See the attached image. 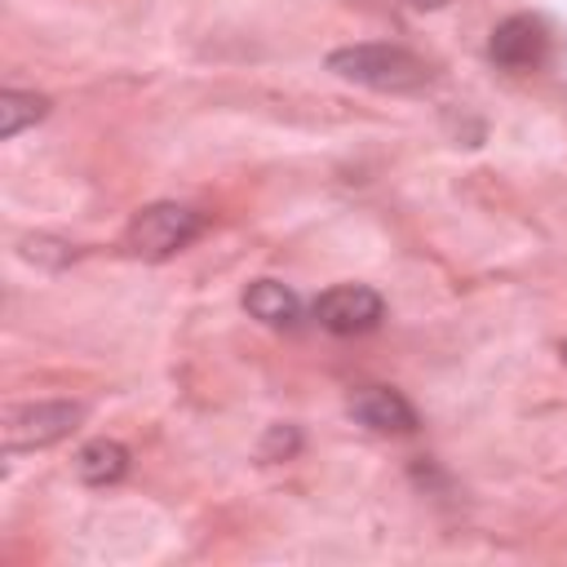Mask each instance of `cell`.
Wrapping results in <instances>:
<instances>
[{"mask_svg":"<svg viewBox=\"0 0 567 567\" xmlns=\"http://www.w3.org/2000/svg\"><path fill=\"white\" fill-rule=\"evenodd\" d=\"M328 71L350 80V84L377 89V93H412V89H421L430 80V66L403 44H346V49H332L328 53Z\"/></svg>","mask_w":567,"mask_h":567,"instance_id":"cell-1","label":"cell"},{"mask_svg":"<svg viewBox=\"0 0 567 567\" xmlns=\"http://www.w3.org/2000/svg\"><path fill=\"white\" fill-rule=\"evenodd\" d=\"M199 230H204V217L195 208H186V204H146L142 213H133V221L124 230V248L133 257L164 261V257L182 252Z\"/></svg>","mask_w":567,"mask_h":567,"instance_id":"cell-2","label":"cell"},{"mask_svg":"<svg viewBox=\"0 0 567 567\" xmlns=\"http://www.w3.org/2000/svg\"><path fill=\"white\" fill-rule=\"evenodd\" d=\"M80 403L66 399H44V403H22L4 416V447L9 452H31V447H49L58 439H66L80 425Z\"/></svg>","mask_w":567,"mask_h":567,"instance_id":"cell-3","label":"cell"},{"mask_svg":"<svg viewBox=\"0 0 567 567\" xmlns=\"http://www.w3.org/2000/svg\"><path fill=\"white\" fill-rule=\"evenodd\" d=\"M385 315V301L377 288L368 284H337L315 301V319L337 332V337H354V332H372Z\"/></svg>","mask_w":567,"mask_h":567,"instance_id":"cell-4","label":"cell"},{"mask_svg":"<svg viewBox=\"0 0 567 567\" xmlns=\"http://www.w3.org/2000/svg\"><path fill=\"white\" fill-rule=\"evenodd\" d=\"M549 53V31L540 18L532 13H509L505 22L492 27V40H487V58L501 66V71H532L540 66Z\"/></svg>","mask_w":567,"mask_h":567,"instance_id":"cell-5","label":"cell"},{"mask_svg":"<svg viewBox=\"0 0 567 567\" xmlns=\"http://www.w3.org/2000/svg\"><path fill=\"white\" fill-rule=\"evenodd\" d=\"M346 408H350V416H354L363 430H372V434H408V430H416L412 403H408L399 390H390V385H363V390L350 394Z\"/></svg>","mask_w":567,"mask_h":567,"instance_id":"cell-6","label":"cell"},{"mask_svg":"<svg viewBox=\"0 0 567 567\" xmlns=\"http://www.w3.org/2000/svg\"><path fill=\"white\" fill-rule=\"evenodd\" d=\"M244 310H248L252 319L270 323V328H292L301 306H297V292H292L288 284H279V279H257V284H248V292H244Z\"/></svg>","mask_w":567,"mask_h":567,"instance_id":"cell-7","label":"cell"},{"mask_svg":"<svg viewBox=\"0 0 567 567\" xmlns=\"http://www.w3.org/2000/svg\"><path fill=\"white\" fill-rule=\"evenodd\" d=\"M128 470V447L115 443V439H89L80 452H75V474L93 487H106V483H120Z\"/></svg>","mask_w":567,"mask_h":567,"instance_id":"cell-8","label":"cell"},{"mask_svg":"<svg viewBox=\"0 0 567 567\" xmlns=\"http://www.w3.org/2000/svg\"><path fill=\"white\" fill-rule=\"evenodd\" d=\"M49 111V102L40 93H18V89H4L0 93V133L4 137H18L27 124H35L40 115Z\"/></svg>","mask_w":567,"mask_h":567,"instance_id":"cell-9","label":"cell"},{"mask_svg":"<svg viewBox=\"0 0 567 567\" xmlns=\"http://www.w3.org/2000/svg\"><path fill=\"white\" fill-rule=\"evenodd\" d=\"M288 452H297V430H292V425H270V434H266V443H261V456H266V461H279V456H288Z\"/></svg>","mask_w":567,"mask_h":567,"instance_id":"cell-10","label":"cell"},{"mask_svg":"<svg viewBox=\"0 0 567 567\" xmlns=\"http://www.w3.org/2000/svg\"><path fill=\"white\" fill-rule=\"evenodd\" d=\"M416 4H443V0H416Z\"/></svg>","mask_w":567,"mask_h":567,"instance_id":"cell-11","label":"cell"},{"mask_svg":"<svg viewBox=\"0 0 567 567\" xmlns=\"http://www.w3.org/2000/svg\"><path fill=\"white\" fill-rule=\"evenodd\" d=\"M563 363H567V341H563Z\"/></svg>","mask_w":567,"mask_h":567,"instance_id":"cell-12","label":"cell"}]
</instances>
